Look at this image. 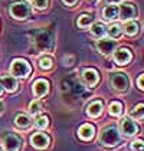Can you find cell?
Returning <instances> with one entry per match:
<instances>
[{"mask_svg": "<svg viewBox=\"0 0 144 151\" xmlns=\"http://www.w3.org/2000/svg\"><path fill=\"white\" fill-rule=\"evenodd\" d=\"M120 139H121L120 132H118V129L114 127V125L105 127L101 131V134H99V142L102 145H105V147H114V145H117L120 142Z\"/></svg>", "mask_w": 144, "mask_h": 151, "instance_id": "6da1fadb", "label": "cell"}, {"mask_svg": "<svg viewBox=\"0 0 144 151\" xmlns=\"http://www.w3.org/2000/svg\"><path fill=\"white\" fill-rule=\"evenodd\" d=\"M30 65L24 59H14L10 65V75L14 78H26L30 73Z\"/></svg>", "mask_w": 144, "mask_h": 151, "instance_id": "7a4b0ae2", "label": "cell"}, {"mask_svg": "<svg viewBox=\"0 0 144 151\" xmlns=\"http://www.w3.org/2000/svg\"><path fill=\"white\" fill-rule=\"evenodd\" d=\"M10 14L17 20H24L30 14V6L24 1H16L10 6Z\"/></svg>", "mask_w": 144, "mask_h": 151, "instance_id": "3957f363", "label": "cell"}, {"mask_svg": "<svg viewBox=\"0 0 144 151\" xmlns=\"http://www.w3.org/2000/svg\"><path fill=\"white\" fill-rule=\"evenodd\" d=\"M109 81H111L112 88L117 89V91H121V92L127 91V89H128V85H130L128 76H127L125 73H122V72H115V73H112L111 78H109Z\"/></svg>", "mask_w": 144, "mask_h": 151, "instance_id": "277c9868", "label": "cell"}, {"mask_svg": "<svg viewBox=\"0 0 144 151\" xmlns=\"http://www.w3.org/2000/svg\"><path fill=\"white\" fill-rule=\"evenodd\" d=\"M1 145L4 151H19V148L22 147V139L14 134H7L1 139Z\"/></svg>", "mask_w": 144, "mask_h": 151, "instance_id": "5b68a950", "label": "cell"}, {"mask_svg": "<svg viewBox=\"0 0 144 151\" xmlns=\"http://www.w3.org/2000/svg\"><path fill=\"white\" fill-rule=\"evenodd\" d=\"M137 16V9L134 7V4L130 3H124L121 4V7L118 9V17H120L122 22H128Z\"/></svg>", "mask_w": 144, "mask_h": 151, "instance_id": "8992f818", "label": "cell"}, {"mask_svg": "<svg viewBox=\"0 0 144 151\" xmlns=\"http://www.w3.org/2000/svg\"><path fill=\"white\" fill-rule=\"evenodd\" d=\"M49 135L48 134H45V132H36L32 135V138H30V142H32V145L35 147V148H39V150H43V148H46L49 145Z\"/></svg>", "mask_w": 144, "mask_h": 151, "instance_id": "52a82bcc", "label": "cell"}, {"mask_svg": "<svg viewBox=\"0 0 144 151\" xmlns=\"http://www.w3.org/2000/svg\"><path fill=\"white\" fill-rule=\"evenodd\" d=\"M121 132L125 135V137H132V135H135L137 134V131H138V127H137V124L130 119V118H124V119H121Z\"/></svg>", "mask_w": 144, "mask_h": 151, "instance_id": "ba28073f", "label": "cell"}, {"mask_svg": "<svg viewBox=\"0 0 144 151\" xmlns=\"http://www.w3.org/2000/svg\"><path fill=\"white\" fill-rule=\"evenodd\" d=\"M131 59H132V55L130 52V49H127V47H120L114 53V60L118 65H127V63H130Z\"/></svg>", "mask_w": 144, "mask_h": 151, "instance_id": "9c48e42d", "label": "cell"}, {"mask_svg": "<svg viewBox=\"0 0 144 151\" xmlns=\"http://www.w3.org/2000/svg\"><path fill=\"white\" fill-rule=\"evenodd\" d=\"M117 46V42L112 40V39H102L98 42V50L102 53V55H111Z\"/></svg>", "mask_w": 144, "mask_h": 151, "instance_id": "30bf717a", "label": "cell"}, {"mask_svg": "<svg viewBox=\"0 0 144 151\" xmlns=\"http://www.w3.org/2000/svg\"><path fill=\"white\" fill-rule=\"evenodd\" d=\"M52 43H53L52 42V37L46 32L39 33L37 37H36V45H37V47L40 50H49V49H52Z\"/></svg>", "mask_w": 144, "mask_h": 151, "instance_id": "8fae6325", "label": "cell"}, {"mask_svg": "<svg viewBox=\"0 0 144 151\" xmlns=\"http://www.w3.org/2000/svg\"><path fill=\"white\" fill-rule=\"evenodd\" d=\"M49 91V82L46 79H37L33 83V93L35 96H45Z\"/></svg>", "mask_w": 144, "mask_h": 151, "instance_id": "7c38bea8", "label": "cell"}, {"mask_svg": "<svg viewBox=\"0 0 144 151\" xmlns=\"http://www.w3.org/2000/svg\"><path fill=\"white\" fill-rule=\"evenodd\" d=\"M0 83H1V86H3L4 89H7L9 92H14V91L17 89V81H16V78L12 76V75H4V76H1Z\"/></svg>", "mask_w": 144, "mask_h": 151, "instance_id": "4fadbf2b", "label": "cell"}, {"mask_svg": "<svg viewBox=\"0 0 144 151\" xmlns=\"http://www.w3.org/2000/svg\"><path fill=\"white\" fill-rule=\"evenodd\" d=\"M82 76H84V81L86 82V85H89V86H95L98 81H99V75H98V72L95 69H92V68H89V69H85L84 73H82Z\"/></svg>", "mask_w": 144, "mask_h": 151, "instance_id": "5bb4252c", "label": "cell"}, {"mask_svg": "<svg viewBox=\"0 0 144 151\" xmlns=\"http://www.w3.org/2000/svg\"><path fill=\"white\" fill-rule=\"evenodd\" d=\"M94 134H95V128H94V125H91V124H84V125H81L79 129H78L79 138L84 139V141L91 139L94 137Z\"/></svg>", "mask_w": 144, "mask_h": 151, "instance_id": "9a60e30c", "label": "cell"}, {"mask_svg": "<svg viewBox=\"0 0 144 151\" xmlns=\"http://www.w3.org/2000/svg\"><path fill=\"white\" fill-rule=\"evenodd\" d=\"M102 17L108 20V22H112L118 17V7L114 6V4H109V6H105L104 10H102Z\"/></svg>", "mask_w": 144, "mask_h": 151, "instance_id": "2e32d148", "label": "cell"}, {"mask_svg": "<svg viewBox=\"0 0 144 151\" xmlns=\"http://www.w3.org/2000/svg\"><path fill=\"white\" fill-rule=\"evenodd\" d=\"M101 112H102V102L101 101H94V102H91L88 105V108H86V114L89 116H92V118L99 116Z\"/></svg>", "mask_w": 144, "mask_h": 151, "instance_id": "e0dca14e", "label": "cell"}, {"mask_svg": "<svg viewBox=\"0 0 144 151\" xmlns=\"http://www.w3.org/2000/svg\"><path fill=\"white\" fill-rule=\"evenodd\" d=\"M14 125L17 128H20V129H26V128H29L32 125V119L24 114H19L14 118Z\"/></svg>", "mask_w": 144, "mask_h": 151, "instance_id": "ac0fdd59", "label": "cell"}, {"mask_svg": "<svg viewBox=\"0 0 144 151\" xmlns=\"http://www.w3.org/2000/svg\"><path fill=\"white\" fill-rule=\"evenodd\" d=\"M94 22V17L91 16V14H81L79 17H78V27H81V29H85V27H88L89 24Z\"/></svg>", "mask_w": 144, "mask_h": 151, "instance_id": "d6986e66", "label": "cell"}, {"mask_svg": "<svg viewBox=\"0 0 144 151\" xmlns=\"http://www.w3.org/2000/svg\"><path fill=\"white\" fill-rule=\"evenodd\" d=\"M91 32H92V35H94V36H96V37H101V36L105 35L107 29H105V26L101 23V22H96V23L92 24V27H91Z\"/></svg>", "mask_w": 144, "mask_h": 151, "instance_id": "ffe728a7", "label": "cell"}, {"mask_svg": "<svg viewBox=\"0 0 144 151\" xmlns=\"http://www.w3.org/2000/svg\"><path fill=\"white\" fill-rule=\"evenodd\" d=\"M107 33L112 39H117V37H120L121 33H122V29H121V26L118 23H112L109 27L107 29Z\"/></svg>", "mask_w": 144, "mask_h": 151, "instance_id": "44dd1931", "label": "cell"}, {"mask_svg": "<svg viewBox=\"0 0 144 151\" xmlns=\"http://www.w3.org/2000/svg\"><path fill=\"white\" fill-rule=\"evenodd\" d=\"M109 114L112 116H120L122 114V105L118 101H114L109 104Z\"/></svg>", "mask_w": 144, "mask_h": 151, "instance_id": "7402d4cb", "label": "cell"}, {"mask_svg": "<svg viewBox=\"0 0 144 151\" xmlns=\"http://www.w3.org/2000/svg\"><path fill=\"white\" fill-rule=\"evenodd\" d=\"M53 66V60L52 58H49V56H42V58L39 59V68L43 70H48L50 69Z\"/></svg>", "mask_w": 144, "mask_h": 151, "instance_id": "603a6c76", "label": "cell"}, {"mask_svg": "<svg viewBox=\"0 0 144 151\" xmlns=\"http://www.w3.org/2000/svg\"><path fill=\"white\" fill-rule=\"evenodd\" d=\"M143 108H144L143 104H138V105H137V106L132 109L131 112H130L132 118H135V119H140V121H141V119L144 118V109H143Z\"/></svg>", "mask_w": 144, "mask_h": 151, "instance_id": "cb8c5ba5", "label": "cell"}, {"mask_svg": "<svg viewBox=\"0 0 144 151\" xmlns=\"http://www.w3.org/2000/svg\"><path fill=\"white\" fill-rule=\"evenodd\" d=\"M124 30H125V33L128 36H134L138 33V24L135 23V22H131V23H127L125 24V27H124Z\"/></svg>", "mask_w": 144, "mask_h": 151, "instance_id": "d4e9b609", "label": "cell"}, {"mask_svg": "<svg viewBox=\"0 0 144 151\" xmlns=\"http://www.w3.org/2000/svg\"><path fill=\"white\" fill-rule=\"evenodd\" d=\"M48 122H49L48 116L42 115V116H39V118L36 119L35 125H36V128H39V129H43V128H46V125H48Z\"/></svg>", "mask_w": 144, "mask_h": 151, "instance_id": "484cf974", "label": "cell"}, {"mask_svg": "<svg viewBox=\"0 0 144 151\" xmlns=\"http://www.w3.org/2000/svg\"><path fill=\"white\" fill-rule=\"evenodd\" d=\"M40 109H42V106H40V104H39L37 101H32L30 105H29V112H30L32 115L39 114V112H40Z\"/></svg>", "mask_w": 144, "mask_h": 151, "instance_id": "4316f807", "label": "cell"}, {"mask_svg": "<svg viewBox=\"0 0 144 151\" xmlns=\"http://www.w3.org/2000/svg\"><path fill=\"white\" fill-rule=\"evenodd\" d=\"M33 6L36 9H39V10L46 9L49 6V0H33Z\"/></svg>", "mask_w": 144, "mask_h": 151, "instance_id": "83f0119b", "label": "cell"}, {"mask_svg": "<svg viewBox=\"0 0 144 151\" xmlns=\"http://www.w3.org/2000/svg\"><path fill=\"white\" fill-rule=\"evenodd\" d=\"M131 150L132 151H143V141H141V139L134 141L131 144Z\"/></svg>", "mask_w": 144, "mask_h": 151, "instance_id": "f1b7e54d", "label": "cell"}, {"mask_svg": "<svg viewBox=\"0 0 144 151\" xmlns=\"http://www.w3.org/2000/svg\"><path fill=\"white\" fill-rule=\"evenodd\" d=\"M144 75H140L138 76V79H137V85H138V88L140 89H144Z\"/></svg>", "mask_w": 144, "mask_h": 151, "instance_id": "f546056e", "label": "cell"}, {"mask_svg": "<svg viewBox=\"0 0 144 151\" xmlns=\"http://www.w3.org/2000/svg\"><path fill=\"white\" fill-rule=\"evenodd\" d=\"M62 1H63L66 6H73V4H76L79 0H62Z\"/></svg>", "mask_w": 144, "mask_h": 151, "instance_id": "4dcf8cb0", "label": "cell"}, {"mask_svg": "<svg viewBox=\"0 0 144 151\" xmlns=\"http://www.w3.org/2000/svg\"><path fill=\"white\" fill-rule=\"evenodd\" d=\"M107 3H109V4H114V3H118V1H121V0H105Z\"/></svg>", "mask_w": 144, "mask_h": 151, "instance_id": "1f68e13d", "label": "cell"}, {"mask_svg": "<svg viewBox=\"0 0 144 151\" xmlns=\"http://www.w3.org/2000/svg\"><path fill=\"white\" fill-rule=\"evenodd\" d=\"M3 93V86H1V83H0V95Z\"/></svg>", "mask_w": 144, "mask_h": 151, "instance_id": "d6a6232c", "label": "cell"}, {"mask_svg": "<svg viewBox=\"0 0 144 151\" xmlns=\"http://www.w3.org/2000/svg\"><path fill=\"white\" fill-rule=\"evenodd\" d=\"M0 111H1V104H0Z\"/></svg>", "mask_w": 144, "mask_h": 151, "instance_id": "836d02e7", "label": "cell"}]
</instances>
